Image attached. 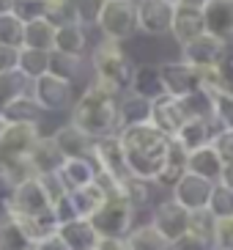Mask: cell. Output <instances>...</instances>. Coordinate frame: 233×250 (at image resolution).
<instances>
[{
  "label": "cell",
  "instance_id": "1",
  "mask_svg": "<svg viewBox=\"0 0 233 250\" xmlns=\"http://www.w3.org/2000/svg\"><path fill=\"white\" fill-rule=\"evenodd\" d=\"M118 138H121V146H124L129 173L135 179L156 184V179H159L162 170H165L170 138L162 135L159 129L151 126V124L124 126V129L118 132Z\"/></svg>",
  "mask_w": 233,
  "mask_h": 250
},
{
  "label": "cell",
  "instance_id": "2",
  "mask_svg": "<svg viewBox=\"0 0 233 250\" xmlns=\"http://www.w3.org/2000/svg\"><path fill=\"white\" fill-rule=\"evenodd\" d=\"M72 124L88 135V138H110L121 132L118 118V94L107 88L104 83H91L82 96L72 104Z\"/></svg>",
  "mask_w": 233,
  "mask_h": 250
},
{
  "label": "cell",
  "instance_id": "3",
  "mask_svg": "<svg viewBox=\"0 0 233 250\" xmlns=\"http://www.w3.org/2000/svg\"><path fill=\"white\" fill-rule=\"evenodd\" d=\"M91 63H94V72H96V80L104 83L107 88H113L116 94L126 91L132 85V74H135V66H132L129 55L121 50L118 42H110L104 39L102 44L94 50L91 55Z\"/></svg>",
  "mask_w": 233,
  "mask_h": 250
},
{
  "label": "cell",
  "instance_id": "4",
  "mask_svg": "<svg viewBox=\"0 0 233 250\" xmlns=\"http://www.w3.org/2000/svg\"><path fill=\"white\" fill-rule=\"evenodd\" d=\"M88 220L96 228L99 239H126L135 223V206L126 198H107Z\"/></svg>",
  "mask_w": 233,
  "mask_h": 250
},
{
  "label": "cell",
  "instance_id": "5",
  "mask_svg": "<svg viewBox=\"0 0 233 250\" xmlns=\"http://www.w3.org/2000/svg\"><path fill=\"white\" fill-rule=\"evenodd\" d=\"M96 25L102 28L104 39L121 44L137 30V3L135 0H107Z\"/></svg>",
  "mask_w": 233,
  "mask_h": 250
},
{
  "label": "cell",
  "instance_id": "6",
  "mask_svg": "<svg viewBox=\"0 0 233 250\" xmlns=\"http://www.w3.org/2000/svg\"><path fill=\"white\" fill-rule=\"evenodd\" d=\"M47 212H52V204L47 198L44 187L39 184V179L22 182L19 187L8 192L6 214H14V217H22V220H36V217H44Z\"/></svg>",
  "mask_w": 233,
  "mask_h": 250
},
{
  "label": "cell",
  "instance_id": "7",
  "mask_svg": "<svg viewBox=\"0 0 233 250\" xmlns=\"http://www.w3.org/2000/svg\"><path fill=\"white\" fill-rule=\"evenodd\" d=\"M30 96L39 102L41 110H50V113H60L74 104L72 83L58 77V74H52V72H47L33 80V94Z\"/></svg>",
  "mask_w": 233,
  "mask_h": 250
},
{
  "label": "cell",
  "instance_id": "8",
  "mask_svg": "<svg viewBox=\"0 0 233 250\" xmlns=\"http://www.w3.org/2000/svg\"><path fill=\"white\" fill-rule=\"evenodd\" d=\"M151 226L159 231V236L170 248H175L190 231V212L184 206H178L175 201H165V204H159L154 209Z\"/></svg>",
  "mask_w": 233,
  "mask_h": 250
},
{
  "label": "cell",
  "instance_id": "9",
  "mask_svg": "<svg viewBox=\"0 0 233 250\" xmlns=\"http://www.w3.org/2000/svg\"><path fill=\"white\" fill-rule=\"evenodd\" d=\"M159 77H162V88H165V94L175 96V99H184V96H190V94H195V91L203 88L200 69L190 66V63H184V61L162 63Z\"/></svg>",
  "mask_w": 233,
  "mask_h": 250
},
{
  "label": "cell",
  "instance_id": "10",
  "mask_svg": "<svg viewBox=\"0 0 233 250\" xmlns=\"http://www.w3.org/2000/svg\"><path fill=\"white\" fill-rule=\"evenodd\" d=\"M181 52H184V63H190V66H195V69L222 66L228 61V42L203 33V36H197L195 42L184 44Z\"/></svg>",
  "mask_w": 233,
  "mask_h": 250
},
{
  "label": "cell",
  "instance_id": "11",
  "mask_svg": "<svg viewBox=\"0 0 233 250\" xmlns=\"http://www.w3.org/2000/svg\"><path fill=\"white\" fill-rule=\"evenodd\" d=\"M94 160H96V165H99V170L107 173V176L118 179V182L132 179L129 165H126L124 146H121V138H118V135L94 140Z\"/></svg>",
  "mask_w": 233,
  "mask_h": 250
},
{
  "label": "cell",
  "instance_id": "12",
  "mask_svg": "<svg viewBox=\"0 0 233 250\" xmlns=\"http://www.w3.org/2000/svg\"><path fill=\"white\" fill-rule=\"evenodd\" d=\"M39 138H41L39 124H6V129L0 135V157H6V160L30 157Z\"/></svg>",
  "mask_w": 233,
  "mask_h": 250
},
{
  "label": "cell",
  "instance_id": "13",
  "mask_svg": "<svg viewBox=\"0 0 233 250\" xmlns=\"http://www.w3.org/2000/svg\"><path fill=\"white\" fill-rule=\"evenodd\" d=\"M214 184L206 182V179L195 176L190 170H184L178 182L173 184V201L178 206H184L187 212H195V209H206L209 206V198H212Z\"/></svg>",
  "mask_w": 233,
  "mask_h": 250
},
{
  "label": "cell",
  "instance_id": "14",
  "mask_svg": "<svg viewBox=\"0 0 233 250\" xmlns=\"http://www.w3.org/2000/svg\"><path fill=\"white\" fill-rule=\"evenodd\" d=\"M187 110H184V102L175 99V96L162 94L151 102V126H156L162 135L175 138V132L187 124Z\"/></svg>",
  "mask_w": 233,
  "mask_h": 250
},
{
  "label": "cell",
  "instance_id": "15",
  "mask_svg": "<svg viewBox=\"0 0 233 250\" xmlns=\"http://www.w3.org/2000/svg\"><path fill=\"white\" fill-rule=\"evenodd\" d=\"M175 6L168 0H140L137 3V28L148 36L170 33Z\"/></svg>",
  "mask_w": 233,
  "mask_h": 250
},
{
  "label": "cell",
  "instance_id": "16",
  "mask_svg": "<svg viewBox=\"0 0 233 250\" xmlns=\"http://www.w3.org/2000/svg\"><path fill=\"white\" fill-rule=\"evenodd\" d=\"M170 33L178 44H190L195 42L197 36L206 33V25H203V11L195 6H187V3H178L173 11V25H170Z\"/></svg>",
  "mask_w": 233,
  "mask_h": 250
},
{
  "label": "cell",
  "instance_id": "17",
  "mask_svg": "<svg viewBox=\"0 0 233 250\" xmlns=\"http://www.w3.org/2000/svg\"><path fill=\"white\" fill-rule=\"evenodd\" d=\"M58 151L63 154V160H94V138H88L82 129H77L74 124L60 126L52 135Z\"/></svg>",
  "mask_w": 233,
  "mask_h": 250
},
{
  "label": "cell",
  "instance_id": "18",
  "mask_svg": "<svg viewBox=\"0 0 233 250\" xmlns=\"http://www.w3.org/2000/svg\"><path fill=\"white\" fill-rule=\"evenodd\" d=\"M55 236L63 242L66 250H99V242H102L96 228L91 226V220H82V217L60 223Z\"/></svg>",
  "mask_w": 233,
  "mask_h": 250
},
{
  "label": "cell",
  "instance_id": "19",
  "mask_svg": "<svg viewBox=\"0 0 233 250\" xmlns=\"http://www.w3.org/2000/svg\"><path fill=\"white\" fill-rule=\"evenodd\" d=\"M0 250H39V242L30 234L28 220L14 217V214L0 217Z\"/></svg>",
  "mask_w": 233,
  "mask_h": 250
},
{
  "label": "cell",
  "instance_id": "20",
  "mask_svg": "<svg viewBox=\"0 0 233 250\" xmlns=\"http://www.w3.org/2000/svg\"><path fill=\"white\" fill-rule=\"evenodd\" d=\"M200 11L209 36H217L222 42L233 39V0H209Z\"/></svg>",
  "mask_w": 233,
  "mask_h": 250
},
{
  "label": "cell",
  "instance_id": "21",
  "mask_svg": "<svg viewBox=\"0 0 233 250\" xmlns=\"http://www.w3.org/2000/svg\"><path fill=\"white\" fill-rule=\"evenodd\" d=\"M222 162H225L222 154L214 148V143H209V146L197 148V151H192L187 157V170L195 173V176H200V179H206V182L217 184L219 173H222Z\"/></svg>",
  "mask_w": 233,
  "mask_h": 250
},
{
  "label": "cell",
  "instance_id": "22",
  "mask_svg": "<svg viewBox=\"0 0 233 250\" xmlns=\"http://www.w3.org/2000/svg\"><path fill=\"white\" fill-rule=\"evenodd\" d=\"M212 121H203V118H187V124L175 132V138L173 140H178L187 151H197V148H203V146H209L214 140V129H212Z\"/></svg>",
  "mask_w": 233,
  "mask_h": 250
},
{
  "label": "cell",
  "instance_id": "23",
  "mask_svg": "<svg viewBox=\"0 0 233 250\" xmlns=\"http://www.w3.org/2000/svg\"><path fill=\"white\" fill-rule=\"evenodd\" d=\"M214 228H217V217L209 209H195L190 212L187 239H192L200 250H214Z\"/></svg>",
  "mask_w": 233,
  "mask_h": 250
},
{
  "label": "cell",
  "instance_id": "24",
  "mask_svg": "<svg viewBox=\"0 0 233 250\" xmlns=\"http://www.w3.org/2000/svg\"><path fill=\"white\" fill-rule=\"evenodd\" d=\"M132 94L143 96L148 102H154L156 96L165 94L162 88V77H159V66H151V63H143V66H135V74H132Z\"/></svg>",
  "mask_w": 233,
  "mask_h": 250
},
{
  "label": "cell",
  "instance_id": "25",
  "mask_svg": "<svg viewBox=\"0 0 233 250\" xmlns=\"http://www.w3.org/2000/svg\"><path fill=\"white\" fill-rule=\"evenodd\" d=\"M104 201H107V195L102 192V187H99L96 182L85 184V187H77V190H69V204H72L74 214L82 217V220H88Z\"/></svg>",
  "mask_w": 233,
  "mask_h": 250
},
{
  "label": "cell",
  "instance_id": "26",
  "mask_svg": "<svg viewBox=\"0 0 233 250\" xmlns=\"http://www.w3.org/2000/svg\"><path fill=\"white\" fill-rule=\"evenodd\" d=\"M58 173L69 190H77V187H85V184L96 182L99 165H96V160H66Z\"/></svg>",
  "mask_w": 233,
  "mask_h": 250
},
{
  "label": "cell",
  "instance_id": "27",
  "mask_svg": "<svg viewBox=\"0 0 233 250\" xmlns=\"http://www.w3.org/2000/svg\"><path fill=\"white\" fill-rule=\"evenodd\" d=\"M118 118H121V129L124 126H137V124H151V102L129 91L118 102Z\"/></svg>",
  "mask_w": 233,
  "mask_h": 250
},
{
  "label": "cell",
  "instance_id": "28",
  "mask_svg": "<svg viewBox=\"0 0 233 250\" xmlns=\"http://www.w3.org/2000/svg\"><path fill=\"white\" fill-rule=\"evenodd\" d=\"M36 176L39 173L33 168L30 157H22V160H6V157H0V184H6L8 190H14L22 182H30V179H36Z\"/></svg>",
  "mask_w": 233,
  "mask_h": 250
},
{
  "label": "cell",
  "instance_id": "29",
  "mask_svg": "<svg viewBox=\"0 0 233 250\" xmlns=\"http://www.w3.org/2000/svg\"><path fill=\"white\" fill-rule=\"evenodd\" d=\"M30 162H33L36 173L41 176V173H55V170H60V165H63L66 160L58 151V146H55L52 138H39L36 148H33V154H30Z\"/></svg>",
  "mask_w": 233,
  "mask_h": 250
},
{
  "label": "cell",
  "instance_id": "30",
  "mask_svg": "<svg viewBox=\"0 0 233 250\" xmlns=\"http://www.w3.org/2000/svg\"><path fill=\"white\" fill-rule=\"evenodd\" d=\"M41 113L44 110L39 107V102L33 96L22 94L19 99H14L0 116L6 118V124H39V121H41Z\"/></svg>",
  "mask_w": 233,
  "mask_h": 250
},
{
  "label": "cell",
  "instance_id": "31",
  "mask_svg": "<svg viewBox=\"0 0 233 250\" xmlns=\"http://www.w3.org/2000/svg\"><path fill=\"white\" fill-rule=\"evenodd\" d=\"M17 72L33 83L36 77H41V74L50 72V52L19 47V55H17Z\"/></svg>",
  "mask_w": 233,
  "mask_h": 250
},
{
  "label": "cell",
  "instance_id": "32",
  "mask_svg": "<svg viewBox=\"0 0 233 250\" xmlns=\"http://www.w3.org/2000/svg\"><path fill=\"white\" fill-rule=\"evenodd\" d=\"M88 36L82 25H63V28H55V50L52 52H63V55H80L85 52Z\"/></svg>",
  "mask_w": 233,
  "mask_h": 250
},
{
  "label": "cell",
  "instance_id": "33",
  "mask_svg": "<svg viewBox=\"0 0 233 250\" xmlns=\"http://www.w3.org/2000/svg\"><path fill=\"white\" fill-rule=\"evenodd\" d=\"M22 47L52 52L55 50V25H50L47 20H33V22H28L25 25V36H22Z\"/></svg>",
  "mask_w": 233,
  "mask_h": 250
},
{
  "label": "cell",
  "instance_id": "34",
  "mask_svg": "<svg viewBox=\"0 0 233 250\" xmlns=\"http://www.w3.org/2000/svg\"><path fill=\"white\" fill-rule=\"evenodd\" d=\"M126 250H170V245L159 236V231L148 223V226L132 228V234L124 239Z\"/></svg>",
  "mask_w": 233,
  "mask_h": 250
},
{
  "label": "cell",
  "instance_id": "35",
  "mask_svg": "<svg viewBox=\"0 0 233 250\" xmlns=\"http://www.w3.org/2000/svg\"><path fill=\"white\" fill-rule=\"evenodd\" d=\"M184 110H187V116L190 118H203V121H212V124H217L214 121V99H212V91H195V94L184 96Z\"/></svg>",
  "mask_w": 233,
  "mask_h": 250
},
{
  "label": "cell",
  "instance_id": "36",
  "mask_svg": "<svg viewBox=\"0 0 233 250\" xmlns=\"http://www.w3.org/2000/svg\"><path fill=\"white\" fill-rule=\"evenodd\" d=\"M22 94H28V77H22L19 72L0 74V113L6 110L14 99H19Z\"/></svg>",
  "mask_w": 233,
  "mask_h": 250
},
{
  "label": "cell",
  "instance_id": "37",
  "mask_svg": "<svg viewBox=\"0 0 233 250\" xmlns=\"http://www.w3.org/2000/svg\"><path fill=\"white\" fill-rule=\"evenodd\" d=\"M44 20L55 28L77 25V17H74V8L69 0H44Z\"/></svg>",
  "mask_w": 233,
  "mask_h": 250
},
{
  "label": "cell",
  "instance_id": "38",
  "mask_svg": "<svg viewBox=\"0 0 233 250\" xmlns=\"http://www.w3.org/2000/svg\"><path fill=\"white\" fill-rule=\"evenodd\" d=\"M209 212L217 217V220H225V217H233V190L225 187V184H214L212 198H209Z\"/></svg>",
  "mask_w": 233,
  "mask_h": 250
},
{
  "label": "cell",
  "instance_id": "39",
  "mask_svg": "<svg viewBox=\"0 0 233 250\" xmlns=\"http://www.w3.org/2000/svg\"><path fill=\"white\" fill-rule=\"evenodd\" d=\"M22 36H25V25H22L14 14H3L0 17V47L19 50Z\"/></svg>",
  "mask_w": 233,
  "mask_h": 250
},
{
  "label": "cell",
  "instance_id": "40",
  "mask_svg": "<svg viewBox=\"0 0 233 250\" xmlns=\"http://www.w3.org/2000/svg\"><path fill=\"white\" fill-rule=\"evenodd\" d=\"M82 58L80 55H63V52H50V72L72 83L80 74Z\"/></svg>",
  "mask_w": 233,
  "mask_h": 250
},
{
  "label": "cell",
  "instance_id": "41",
  "mask_svg": "<svg viewBox=\"0 0 233 250\" xmlns=\"http://www.w3.org/2000/svg\"><path fill=\"white\" fill-rule=\"evenodd\" d=\"M212 99H214V121L222 129L233 132V94H228V91H212Z\"/></svg>",
  "mask_w": 233,
  "mask_h": 250
},
{
  "label": "cell",
  "instance_id": "42",
  "mask_svg": "<svg viewBox=\"0 0 233 250\" xmlns=\"http://www.w3.org/2000/svg\"><path fill=\"white\" fill-rule=\"evenodd\" d=\"M74 8V17H77V25L82 28H91V25L99 22V14H102V8L107 0H69Z\"/></svg>",
  "mask_w": 233,
  "mask_h": 250
},
{
  "label": "cell",
  "instance_id": "43",
  "mask_svg": "<svg viewBox=\"0 0 233 250\" xmlns=\"http://www.w3.org/2000/svg\"><path fill=\"white\" fill-rule=\"evenodd\" d=\"M11 14L22 25L33 22V20H44V0H14V11Z\"/></svg>",
  "mask_w": 233,
  "mask_h": 250
},
{
  "label": "cell",
  "instance_id": "44",
  "mask_svg": "<svg viewBox=\"0 0 233 250\" xmlns=\"http://www.w3.org/2000/svg\"><path fill=\"white\" fill-rule=\"evenodd\" d=\"M36 179H39V184L44 187V192H47V198H50L52 206H55L66 192H69V187H66V182L60 179L58 170H55V173H41V176H36Z\"/></svg>",
  "mask_w": 233,
  "mask_h": 250
},
{
  "label": "cell",
  "instance_id": "45",
  "mask_svg": "<svg viewBox=\"0 0 233 250\" xmlns=\"http://www.w3.org/2000/svg\"><path fill=\"white\" fill-rule=\"evenodd\" d=\"M124 192H126V201L137 209V206H143L148 201V182L132 176V179H126V182H124Z\"/></svg>",
  "mask_w": 233,
  "mask_h": 250
},
{
  "label": "cell",
  "instance_id": "46",
  "mask_svg": "<svg viewBox=\"0 0 233 250\" xmlns=\"http://www.w3.org/2000/svg\"><path fill=\"white\" fill-rule=\"evenodd\" d=\"M214 250H233V217L217 220V228H214Z\"/></svg>",
  "mask_w": 233,
  "mask_h": 250
},
{
  "label": "cell",
  "instance_id": "47",
  "mask_svg": "<svg viewBox=\"0 0 233 250\" xmlns=\"http://www.w3.org/2000/svg\"><path fill=\"white\" fill-rule=\"evenodd\" d=\"M214 148H217L219 154H222V160H233V132H228V129H219L217 135H214Z\"/></svg>",
  "mask_w": 233,
  "mask_h": 250
},
{
  "label": "cell",
  "instance_id": "48",
  "mask_svg": "<svg viewBox=\"0 0 233 250\" xmlns=\"http://www.w3.org/2000/svg\"><path fill=\"white\" fill-rule=\"evenodd\" d=\"M17 55H19V50H11V47H0V74L17 72Z\"/></svg>",
  "mask_w": 233,
  "mask_h": 250
},
{
  "label": "cell",
  "instance_id": "49",
  "mask_svg": "<svg viewBox=\"0 0 233 250\" xmlns=\"http://www.w3.org/2000/svg\"><path fill=\"white\" fill-rule=\"evenodd\" d=\"M219 184H225V187H231V190H233V160H225V162H222Z\"/></svg>",
  "mask_w": 233,
  "mask_h": 250
},
{
  "label": "cell",
  "instance_id": "50",
  "mask_svg": "<svg viewBox=\"0 0 233 250\" xmlns=\"http://www.w3.org/2000/svg\"><path fill=\"white\" fill-rule=\"evenodd\" d=\"M99 250H126V242L124 239H102Z\"/></svg>",
  "mask_w": 233,
  "mask_h": 250
},
{
  "label": "cell",
  "instance_id": "51",
  "mask_svg": "<svg viewBox=\"0 0 233 250\" xmlns=\"http://www.w3.org/2000/svg\"><path fill=\"white\" fill-rule=\"evenodd\" d=\"M39 250H66V248H63V242H60L58 236H52V239H47V242L39 245Z\"/></svg>",
  "mask_w": 233,
  "mask_h": 250
},
{
  "label": "cell",
  "instance_id": "52",
  "mask_svg": "<svg viewBox=\"0 0 233 250\" xmlns=\"http://www.w3.org/2000/svg\"><path fill=\"white\" fill-rule=\"evenodd\" d=\"M11 11H14V0H0V17L11 14Z\"/></svg>",
  "mask_w": 233,
  "mask_h": 250
},
{
  "label": "cell",
  "instance_id": "53",
  "mask_svg": "<svg viewBox=\"0 0 233 250\" xmlns=\"http://www.w3.org/2000/svg\"><path fill=\"white\" fill-rule=\"evenodd\" d=\"M181 3H187V6H195V8H203L209 0H181Z\"/></svg>",
  "mask_w": 233,
  "mask_h": 250
},
{
  "label": "cell",
  "instance_id": "54",
  "mask_svg": "<svg viewBox=\"0 0 233 250\" xmlns=\"http://www.w3.org/2000/svg\"><path fill=\"white\" fill-rule=\"evenodd\" d=\"M3 129H6V118L0 116V135H3Z\"/></svg>",
  "mask_w": 233,
  "mask_h": 250
},
{
  "label": "cell",
  "instance_id": "55",
  "mask_svg": "<svg viewBox=\"0 0 233 250\" xmlns=\"http://www.w3.org/2000/svg\"><path fill=\"white\" fill-rule=\"evenodd\" d=\"M168 3H173V6H178V3H181V0H168Z\"/></svg>",
  "mask_w": 233,
  "mask_h": 250
},
{
  "label": "cell",
  "instance_id": "56",
  "mask_svg": "<svg viewBox=\"0 0 233 250\" xmlns=\"http://www.w3.org/2000/svg\"><path fill=\"white\" fill-rule=\"evenodd\" d=\"M170 250H173V248H170Z\"/></svg>",
  "mask_w": 233,
  "mask_h": 250
}]
</instances>
